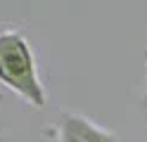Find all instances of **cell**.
Returning a JSON list of instances; mask_svg holds the SVG:
<instances>
[{
	"instance_id": "cell-1",
	"label": "cell",
	"mask_w": 147,
	"mask_h": 142,
	"mask_svg": "<svg viewBox=\"0 0 147 142\" xmlns=\"http://www.w3.org/2000/svg\"><path fill=\"white\" fill-rule=\"evenodd\" d=\"M0 85L33 109H45L48 104L33 47L19 28H0Z\"/></svg>"
},
{
	"instance_id": "cell-2",
	"label": "cell",
	"mask_w": 147,
	"mask_h": 142,
	"mask_svg": "<svg viewBox=\"0 0 147 142\" xmlns=\"http://www.w3.org/2000/svg\"><path fill=\"white\" fill-rule=\"evenodd\" d=\"M57 142H121L119 135L78 111H59Z\"/></svg>"
},
{
	"instance_id": "cell-3",
	"label": "cell",
	"mask_w": 147,
	"mask_h": 142,
	"mask_svg": "<svg viewBox=\"0 0 147 142\" xmlns=\"http://www.w3.org/2000/svg\"><path fill=\"white\" fill-rule=\"evenodd\" d=\"M145 66H147V55H145ZM140 107L147 109V73H145V90H142V100H140Z\"/></svg>"
}]
</instances>
